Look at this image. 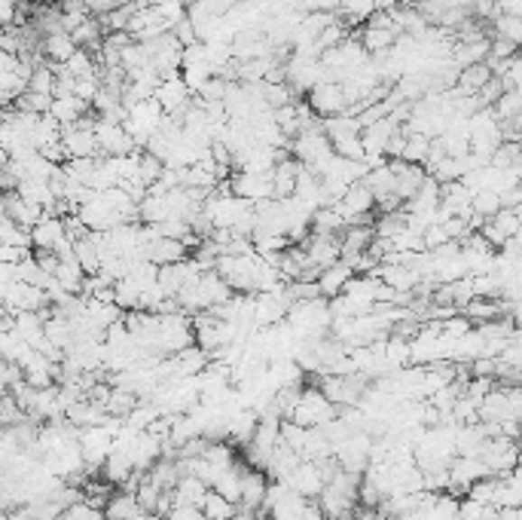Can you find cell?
Listing matches in <instances>:
<instances>
[{"label":"cell","mask_w":522,"mask_h":520,"mask_svg":"<svg viewBox=\"0 0 522 520\" xmlns=\"http://www.w3.org/2000/svg\"><path fill=\"white\" fill-rule=\"evenodd\" d=\"M31 236H34V251H55V248L68 239L64 218H59V214H46V218L31 230Z\"/></svg>","instance_id":"14"},{"label":"cell","mask_w":522,"mask_h":520,"mask_svg":"<svg viewBox=\"0 0 522 520\" xmlns=\"http://www.w3.org/2000/svg\"><path fill=\"white\" fill-rule=\"evenodd\" d=\"M324 132H327V138L336 144L345 138H360V135H364V126H360V119L355 114H340V117L324 119Z\"/></svg>","instance_id":"22"},{"label":"cell","mask_w":522,"mask_h":520,"mask_svg":"<svg viewBox=\"0 0 522 520\" xmlns=\"http://www.w3.org/2000/svg\"><path fill=\"white\" fill-rule=\"evenodd\" d=\"M492 37H501V40H510L513 46L522 50V15H513V13H498L492 22Z\"/></svg>","instance_id":"25"},{"label":"cell","mask_w":522,"mask_h":520,"mask_svg":"<svg viewBox=\"0 0 522 520\" xmlns=\"http://www.w3.org/2000/svg\"><path fill=\"white\" fill-rule=\"evenodd\" d=\"M4 214L6 218H13L15 223H22V227H28V230H34L40 221L46 218L50 212H43L40 205H31L25 203L15 190H10V194H4Z\"/></svg>","instance_id":"13"},{"label":"cell","mask_w":522,"mask_h":520,"mask_svg":"<svg viewBox=\"0 0 522 520\" xmlns=\"http://www.w3.org/2000/svg\"><path fill=\"white\" fill-rule=\"evenodd\" d=\"M86 316H89L98 327H104V331H107L110 325L123 322L126 309L117 307V303H101V300H92V298H89V309H86Z\"/></svg>","instance_id":"28"},{"label":"cell","mask_w":522,"mask_h":520,"mask_svg":"<svg viewBox=\"0 0 522 520\" xmlns=\"http://www.w3.org/2000/svg\"><path fill=\"white\" fill-rule=\"evenodd\" d=\"M229 190L254 205L266 203V199H275V181H272V172H236L229 178Z\"/></svg>","instance_id":"5"},{"label":"cell","mask_w":522,"mask_h":520,"mask_svg":"<svg viewBox=\"0 0 522 520\" xmlns=\"http://www.w3.org/2000/svg\"><path fill=\"white\" fill-rule=\"evenodd\" d=\"M492 77H495V71L489 61H483V65H471V68H464L461 71V77H459V86L455 90H449V95H480V90L483 86L492 83Z\"/></svg>","instance_id":"18"},{"label":"cell","mask_w":522,"mask_h":520,"mask_svg":"<svg viewBox=\"0 0 522 520\" xmlns=\"http://www.w3.org/2000/svg\"><path fill=\"white\" fill-rule=\"evenodd\" d=\"M34 258V248H13L0 245V263H25Z\"/></svg>","instance_id":"32"},{"label":"cell","mask_w":522,"mask_h":520,"mask_svg":"<svg viewBox=\"0 0 522 520\" xmlns=\"http://www.w3.org/2000/svg\"><path fill=\"white\" fill-rule=\"evenodd\" d=\"M355 276H358L355 263H351V260H336L333 267H327L324 273H321V279H318L321 298H327V300L340 298V294L345 291V285H349Z\"/></svg>","instance_id":"12"},{"label":"cell","mask_w":522,"mask_h":520,"mask_svg":"<svg viewBox=\"0 0 522 520\" xmlns=\"http://www.w3.org/2000/svg\"><path fill=\"white\" fill-rule=\"evenodd\" d=\"M376 239V230L369 223H358V227H349L345 233L340 236V248H342V260H351L355 263L358 258H364L369 251Z\"/></svg>","instance_id":"15"},{"label":"cell","mask_w":522,"mask_h":520,"mask_svg":"<svg viewBox=\"0 0 522 520\" xmlns=\"http://www.w3.org/2000/svg\"><path fill=\"white\" fill-rule=\"evenodd\" d=\"M431 147H433V138L422 132H409L406 135V147H404V163H413V165H424L431 156Z\"/></svg>","instance_id":"27"},{"label":"cell","mask_w":522,"mask_h":520,"mask_svg":"<svg viewBox=\"0 0 522 520\" xmlns=\"http://www.w3.org/2000/svg\"><path fill=\"white\" fill-rule=\"evenodd\" d=\"M77 214L83 218V223L92 230V233H110V230H117L119 223H126L123 214H119L117 208H110L107 203H104L101 194L95 196L92 203H86Z\"/></svg>","instance_id":"8"},{"label":"cell","mask_w":522,"mask_h":520,"mask_svg":"<svg viewBox=\"0 0 522 520\" xmlns=\"http://www.w3.org/2000/svg\"><path fill=\"white\" fill-rule=\"evenodd\" d=\"M303 163L296 156H284L272 169V181H275V199H291L296 194V178H300Z\"/></svg>","instance_id":"17"},{"label":"cell","mask_w":522,"mask_h":520,"mask_svg":"<svg viewBox=\"0 0 522 520\" xmlns=\"http://www.w3.org/2000/svg\"><path fill=\"white\" fill-rule=\"evenodd\" d=\"M95 135H98V147H101V156H132V154H141L138 141L126 132L123 123L117 119H104L98 117V126H95Z\"/></svg>","instance_id":"3"},{"label":"cell","mask_w":522,"mask_h":520,"mask_svg":"<svg viewBox=\"0 0 522 520\" xmlns=\"http://www.w3.org/2000/svg\"><path fill=\"white\" fill-rule=\"evenodd\" d=\"M309 108L315 110L321 119H331V117H340V114H349V95H345L342 83H321L315 86L309 95H306Z\"/></svg>","instance_id":"6"},{"label":"cell","mask_w":522,"mask_h":520,"mask_svg":"<svg viewBox=\"0 0 522 520\" xmlns=\"http://www.w3.org/2000/svg\"><path fill=\"white\" fill-rule=\"evenodd\" d=\"M202 511H205L208 520H232L238 515V506H236V502H229L227 496L211 490V493H208V499L202 502Z\"/></svg>","instance_id":"29"},{"label":"cell","mask_w":522,"mask_h":520,"mask_svg":"<svg viewBox=\"0 0 522 520\" xmlns=\"http://www.w3.org/2000/svg\"><path fill=\"white\" fill-rule=\"evenodd\" d=\"M373 444L376 438L369 431H355L349 441H342L336 447V462L345 468V471H355V475H364L369 468V459H373Z\"/></svg>","instance_id":"4"},{"label":"cell","mask_w":522,"mask_h":520,"mask_svg":"<svg viewBox=\"0 0 522 520\" xmlns=\"http://www.w3.org/2000/svg\"><path fill=\"white\" fill-rule=\"evenodd\" d=\"M104 515H107V520H156L154 511L144 508L138 493H132V490H117L110 496Z\"/></svg>","instance_id":"9"},{"label":"cell","mask_w":522,"mask_h":520,"mask_svg":"<svg viewBox=\"0 0 522 520\" xmlns=\"http://www.w3.org/2000/svg\"><path fill=\"white\" fill-rule=\"evenodd\" d=\"M400 6V0H376V13H391V10H397Z\"/></svg>","instance_id":"35"},{"label":"cell","mask_w":522,"mask_h":520,"mask_svg":"<svg viewBox=\"0 0 522 520\" xmlns=\"http://www.w3.org/2000/svg\"><path fill=\"white\" fill-rule=\"evenodd\" d=\"M245 471H247V462H236L232 468H227L220 475V481H217L211 490H217L220 496H227L229 502H242V481H245Z\"/></svg>","instance_id":"23"},{"label":"cell","mask_w":522,"mask_h":520,"mask_svg":"<svg viewBox=\"0 0 522 520\" xmlns=\"http://www.w3.org/2000/svg\"><path fill=\"white\" fill-rule=\"evenodd\" d=\"M291 490H296L300 496H306V499H318L321 493H324L327 487V475H324V466L321 462H309L303 459L300 466L294 468V475L284 481Z\"/></svg>","instance_id":"7"},{"label":"cell","mask_w":522,"mask_h":520,"mask_svg":"<svg viewBox=\"0 0 522 520\" xmlns=\"http://www.w3.org/2000/svg\"><path fill=\"white\" fill-rule=\"evenodd\" d=\"M0 245H13V248H34V236H31L28 227L15 223L13 218H0Z\"/></svg>","instance_id":"26"},{"label":"cell","mask_w":522,"mask_h":520,"mask_svg":"<svg viewBox=\"0 0 522 520\" xmlns=\"http://www.w3.org/2000/svg\"><path fill=\"white\" fill-rule=\"evenodd\" d=\"M138 402H141V398L135 395V392L114 386V392H110V398H107V413L110 416H123V420H126V416L138 407Z\"/></svg>","instance_id":"31"},{"label":"cell","mask_w":522,"mask_h":520,"mask_svg":"<svg viewBox=\"0 0 522 520\" xmlns=\"http://www.w3.org/2000/svg\"><path fill=\"white\" fill-rule=\"evenodd\" d=\"M269 484H272V477L266 475V471H256V468L247 466L245 481H242V502H238V508L263 511V502H266Z\"/></svg>","instance_id":"10"},{"label":"cell","mask_w":522,"mask_h":520,"mask_svg":"<svg viewBox=\"0 0 522 520\" xmlns=\"http://www.w3.org/2000/svg\"><path fill=\"white\" fill-rule=\"evenodd\" d=\"M86 114H92V104L77 99V95H61V99L52 101V110H50V117L59 119L61 126H74L77 119H83Z\"/></svg>","instance_id":"20"},{"label":"cell","mask_w":522,"mask_h":520,"mask_svg":"<svg viewBox=\"0 0 522 520\" xmlns=\"http://www.w3.org/2000/svg\"><path fill=\"white\" fill-rule=\"evenodd\" d=\"M192 248L183 242V239H168V236H159L154 242H147V258L156 263V267H168V263H181L190 258Z\"/></svg>","instance_id":"11"},{"label":"cell","mask_w":522,"mask_h":520,"mask_svg":"<svg viewBox=\"0 0 522 520\" xmlns=\"http://www.w3.org/2000/svg\"><path fill=\"white\" fill-rule=\"evenodd\" d=\"M0 19L6 28L15 25V0H0Z\"/></svg>","instance_id":"34"},{"label":"cell","mask_w":522,"mask_h":520,"mask_svg":"<svg viewBox=\"0 0 522 520\" xmlns=\"http://www.w3.org/2000/svg\"><path fill=\"white\" fill-rule=\"evenodd\" d=\"M172 34L181 40L183 46H192V43H199V34H196V25L190 22V15L183 22H178V25L172 28Z\"/></svg>","instance_id":"33"},{"label":"cell","mask_w":522,"mask_h":520,"mask_svg":"<svg viewBox=\"0 0 522 520\" xmlns=\"http://www.w3.org/2000/svg\"><path fill=\"white\" fill-rule=\"evenodd\" d=\"M501 208H504V203H501V196H498L495 190H480V194H473L471 212L477 214V218L489 221V218H495V214L501 212Z\"/></svg>","instance_id":"30"},{"label":"cell","mask_w":522,"mask_h":520,"mask_svg":"<svg viewBox=\"0 0 522 520\" xmlns=\"http://www.w3.org/2000/svg\"><path fill=\"white\" fill-rule=\"evenodd\" d=\"M321 520H327V517H321Z\"/></svg>","instance_id":"36"},{"label":"cell","mask_w":522,"mask_h":520,"mask_svg":"<svg viewBox=\"0 0 522 520\" xmlns=\"http://www.w3.org/2000/svg\"><path fill=\"white\" fill-rule=\"evenodd\" d=\"M211 487H208L202 477L196 475H183L178 487L172 490V499H174V508L178 506H187V508H202V502L208 499Z\"/></svg>","instance_id":"16"},{"label":"cell","mask_w":522,"mask_h":520,"mask_svg":"<svg viewBox=\"0 0 522 520\" xmlns=\"http://www.w3.org/2000/svg\"><path fill=\"white\" fill-rule=\"evenodd\" d=\"M400 34H404V31H400V28L364 25V31H360V40H364V46H367V52H369V55H379V52L395 50V43L400 40Z\"/></svg>","instance_id":"21"},{"label":"cell","mask_w":522,"mask_h":520,"mask_svg":"<svg viewBox=\"0 0 522 520\" xmlns=\"http://www.w3.org/2000/svg\"><path fill=\"white\" fill-rule=\"evenodd\" d=\"M263 254H223L217 260V273L223 276L236 294H256V273H260Z\"/></svg>","instance_id":"1"},{"label":"cell","mask_w":522,"mask_h":520,"mask_svg":"<svg viewBox=\"0 0 522 520\" xmlns=\"http://www.w3.org/2000/svg\"><path fill=\"white\" fill-rule=\"evenodd\" d=\"M336 416H340V407L321 392V386H306L291 413V422H296V426L303 429H321L331 420H336Z\"/></svg>","instance_id":"2"},{"label":"cell","mask_w":522,"mask_h":520,"mask_svg":"<svg viewBox=\"0 0 522 520\" xmlns=\"http://www.w3.org/2000/svg\"><path fill=\"white\" fill-rule=\"evenodd\" d=\"M43 55H46V61H55V65H68L70 59L77 55V40L68 34V31H55V34L50 37H43Z\"/></svg>","instance_id":"19"},{"label":"cell","mask_w":522,"mask_h":520,"mask_svg":"<svg viewBox=\"0 0 522 520\" xmlns=\"http://www.w3.org/2000/svg\"><path fill=\"white\" fill-rule=\"evenodd\" d=\"M46 337H50L59 349L68 352L70 346H74V340H77L74 322H70V318H64V316H59V312H52L50 322H46Z\"/></svg>","instance_id":"24"}]
</instances>
